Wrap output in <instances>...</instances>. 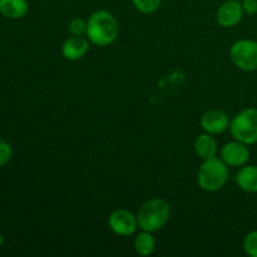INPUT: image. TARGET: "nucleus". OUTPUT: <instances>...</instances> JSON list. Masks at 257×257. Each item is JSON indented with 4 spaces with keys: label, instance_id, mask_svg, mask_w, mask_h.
I'll list each match as a JSON object with an SVG mask.
<instances>
[{
    "label": "nucleus",
    "instance_id": "obj_1",
    "mask_svg": "<svg viewBox=\"0 0 257 257\" xmlns=\"http://www.w3.org/2000/svg\"><path fill=\"white\" fill-rule=\"evenodd\" d=\"M87 38L97 47H107L114 43L119 35V24L108 10H97L87 20Z\"/></svg>",
    "mask_w": 257,
    "mask_h": 257
},
{
    "label": "nucleus",
    "instance_id": "obj_2",
    "mask_svg": "<svg viewBox=\"0 0 257 257\" xmlns=\"http://www.w3.org/2000/svg\"><path fill=\"white\" fill-rule=\"evenodd\" d=\"M171 207L163 198H152L140 207L137 212L138 227L142 231L157 232L167 225Z\"/></svg>",
    "mask_w": 257,
    "mask_h": 257
},
{
    "label": "nucleus",
    "instance_id": "obj_3",
    "mask_svg": "<svg viewBox=\"0 0 257 257\" xmlns=\"http://www.w3.org/2000/svg\"><path fill=\"white\" fill-rule=\"evenodd\" d=\"M228 180V166L220 157L203 161L197 172V183L206 192H217Z\"/></svg>",
    "mask_w": 257,
    "mask_h": 257
},
{
    "label": "nucleus",
    "instance_id": "obj_4",
    "mask_svg": "<svg viewBox=\"0 0 257 257\" xmlns=\"http://www.w3.org/2000/svg\"><path fill=\"white\" fill-rule=\"evenodd\" d=\"M230 133L233 140L247 146L257 143V108H246L231 119Z\"/></svg>",
    "mask_w": 257,
    "mask_h": 257
},
{
    "label": "nucleus",
    "instance_id": "obj_5",
    "mask_svg": "<svg viewBox=\"0 0 257 257\" xmlns=\"http://www.w3.org/2000/svg\"><path fill=\"white\" fill-rule=\"evenodd\" d=\"M230 59L243 72L257 70V40L240 39L230 48Z\"/></svg>",
    "mask_w": 257,
    "mask_h": 257
},
{
    "label": "nucleus",
    "instance_id": "obj_6",
    "mask_svg": "<svg viewBox=\"0 0 257 257\" xmlns=\"http://www.w3.org/2000/svg\"><path fill=\"white\" fill-rule=\"evenodd\" d=\"M220 158L228 167L240 168L247 165L250 160V148L240 141H231L222 146L220 151Z\"/></svg>",
    "mask_w": 257,
    "mask_h": 257
},
{
    "label": "nucleus",
    "instance_id": "obj_7",
    "mask_svg": "<svg viewBox=\"0 0 257 257\" xmlns=\"http://www.w3.org/2000/svg\"><path fill=\"white\" fill-rule=\"evenodd\" d=\"M108 226L110 231L118 236H131L137 231L138 222L137 216L133 215L128 210L119 208L114 210L108 217Z\"/></svg>",
    "mask_w": 257,
    "mask_h": 257
},
{
    "label": "nucleus",
    "instance_id": "obj_8",
    "mask_svg": "<svg viewBox=\"0 0 257 257\" xmlns=\"http://www.w3.org/2000/svg\"><path fill=\"white\" fill-rule=\"evenodd\" d=\"M243 8L240 0H227L217 10L216 20L222 28H233L242 20Z\"/></svg>",
    "mask_w": 257,
    "mask_h": 257
},
{
    "label": "nucleus",
    "instance_id": "obj_9",
    "mask_svg": "<svg viewBox=\"0 0 257 257\" xmlns=\"http://www.w3.org/2000/svg\"><path fill=\"white\" fill-rule=\"evenodd\" d=\"M231 119L225 112L220 109H210L201 117V127L206 133L216 136L226 132L230 128Z\"/></svg>",
    "mask_w": 257,
    "mask_h": 257
},
{
    "label": "nucleus",
    "instance_id": "obj_10",
    "mask_svg": "<svg viewBox=\"0 0 257 257\" xmlns=\"http://www.w3.org/2000/svg\"><path fill=\"white\" fill-rule=\"evenodd\" d=\"M89 39L84 35H72L64 40L62 45V54L67 60H79L89 50Z\"/></svg>",
    "mask_w": 257,
    "mask_h": 257
},
{
    "label": "nucleus",
    "instance_id": "obj_11",
    "mask_svg": "<svg viewBox=\"0 0 257 257\" xmlns=\"http://www.w3.org/2000/svg\"><path fill=\"white\" fill-rule=\"evenodd\" d=\"M236 183L243 192L257 193V166L245 165L236 173Z\"/></svg>",
    "mask_w": 257,
    "mask_h": 257
},
{
    "label": "nucleus",
    "instance_id": "obj_12",
    "mask_svg": "<svg viewBox=\"0 0 257 257\" xmlns=\"http://www.w3.org/2000/svg\"><path fill=\"white\" fill-rule=\"evenodd\" d=\"M28 0H0V14L8 19H22L28 14Z\"/></svg>",
    "mask_w": 257,
    "mask_h": 257
},
{
    "label": "nucleus",
    "instance_id": "obj_13",
    "mask_svg": "<svg viewBox=\"0 0 257 257\" xmlns=\"http://www.w3.org/2000/svg\"><path fill=\"white\" fill-rule=\"evenodd\" d=\"M195 152L201 160L216 157L217 155V142L210 133H202L195 140Z\"/></svg>",
    "mask_w": 257,
    "mask_h": 257
},
{
    "label": "nucleus",
    "instance_id": "obj_14",
    "mask_svg": "<svg viewBox=\"0 0 257 257\" xmlns=\"http://www.w3.org/2000/svg\"><path fill=\"white\" fill-rule=\"evenodd\" d=\"M135 251L141 256H150L155 252L156 250V238L152 232L148 231H142L138 233L133 242Z\"/></svg>",
    "mask_w": 257,
    "mask_h": 257
},
{
    "label": "nucleus",
    "instance_id": "obj_15",
    "mask_svg": "<svg viewBox=\"0 0 257 257\" xmlns=\"http://www.w3.org/2000/svg\"><path fill=\"white\" fill-rule=\"evenodd\" d=\"M136 9L142 14H152L160 9L162 0H132Z\"/></svg>",
    "mask_w": 257,
    "mask_h": 257
},
{
    "label": "nucleus",
    "instance_id": "obj_16",
    "mask_svg": "<svg viewBox=\"0 0 257 257\" xmlns=\"http://www.w3.org/2000/svg\"><path fill=\"white\" fill-rule=\"evenodd\" d=\"M243 250L250 257H257V230L250 231L243 238Z\"/></svg>",
    "mask_w": 257,
    "mask_h": 257
},
{
    "label": "nucleus",
    "instance_id": "obj_17",
    "mask_svg": "<svg viewBox=\"0 0 257 257\" xmlns=\"http://www.w3.org/2000/svg\"><path fill=\"white\" fill-rule=\"evenodd\" d=\"M88 23L80 18H74L68 24V32L72 35H87Z\"/></svg>",
    "mask_w": 257,
    "mask_h": 257
},
{
    "label": "nucleus",
    "instance_id": "obj_18",
    "mask_svg": "<svg viewBox=\"0 0 257 257\" xmlns=\"http://www.w3.org/2000/svg\"><path fill=\"white\" fill-rule=\"evenodd\" d=\"M13 148L7 140L0 137V167H4L12 161Z\"/></svg>",
    "mask_w": 257,
    "mask_h": 257
},
{
    "label": "nucleus",
    "instance_id": "obj_19",
    "mask_svg": "<svg viewBox=\"0 0 257 257\" xmlns=\"http://www.w3.org/2000/svg\"><path fill=\"white\" fill-rule=\"evenodd\" d=\"M242 8L245 14L256 15L257 14V0H242Z\"/></svg>",
    "mask_w": 257,
    "mask_h": 257
},
{
    "label": "nucleus",
    "instance_id": "obj_20",
    "mask_svg": "<svg viewBox=\"0 0 257 257\" xmlns=\"http://www.w3.org/2000/svg\"><path fill=\"white\" fill-rule=\"evenodd\" d=\"M3 243H4V236H3V233L0 232V247L3 246Z\"/></svg>",
    "mask_w": 257,
    "mask_h": 257
},
{
    "label": "nucleus",
    "instance_id": "obj_21",
    "mask_svg": "<svg viewBox=\"0 0 257 257\" xmlns=\"http://www.w3.org/2000/svg\"><path fill=\"white\" fill-rule=\"evenodd\" d=\"M256 40H257V30H256Z\"/></svg>",
    "mask_w": 257,
    "mask_h": 257
},
{
    "label": "nucleus",
    "instance_id": "obj_22",
    "mask_svg": "<svg viewBox=\"0 0 257 257\" xmlns=\"http://www.w3.org/2000/svg\"><path fill=\"white\" fill-rule=\"evenodd\" d=\"M240 2H242V0H240Z\"/></svg>",
    "mask_w": 257,
    "mask_h": 257
}]
</instances>
